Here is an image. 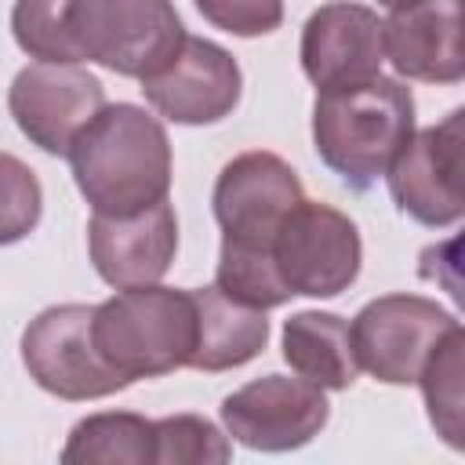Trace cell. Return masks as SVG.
<instances>
[{
    "mask_svg": "<svg viewBox=\"0 0 465 465\" xmlns=\"http://www.w3.org/2000/svg\"><path fill=\"white\" fill-rule=\"evenodd\" d=\"M94 305L65 302L36 312L22 331V367L29 378L69 403H87L127 389V381L98 356L91 338Z\"/></svg>",
    "mask_w": 465,
    "mask_h": 465,
    "instance_id": "7",
    "label": "cell"
},
{
    "mask_svg": "<svg viewBox=\"0 0 465 465\" xmlns=\"http://www.w3.org/2000/svg\"><path fill=\"white\" fill-rule=\"evenodd\" d=\"M87 254L94 272L116 291L160 283L178 254V214L171 200H160L131 214L91 211Z\"/></svg>",
    "mask_w": 465,
    "mask_h": 465,
    "instance_id": "13",
    "label": "cell"
},
{
    "mask_svg": "<svg viewBox=\"0 0 465 465\" xmlns=\"http://www.w3.org/2000/svg\"><path fill=\"white\" fill-rule=\"evenodd\" d=\"M461 378H465V331L461 323L429 352L418 385H421V400L429 411V421L436 429V436L461 450Z\"/></svg>",
    "mask_w": 465,
    "mask_h": 465,
    "instance_id": "19",
    "label": "cell"
},
{
    "mask_svg": "<svg viewBox=\"0 0 465 465\" xmlns=\"http://www.w3.org/2000/svg\"><path fill=\"white\" fill-rule=\"evenodd\" d=\"M385 62L421 84H461V0H414L381 18Z\"/></svg>",
    "mask_w": 465,
    "mask_h": 465,
    "instance_id": "15",
    "label": "cell"
},
{
    "mask_svg": "<svg viewBox=\"0 0 465 465\" xmlns=\"http://www.w3.org/2000/svg\"><path fill=\"white\" fill-rule=\"evenodd\" d=\"M218 418L225 436L240 447L262 454H287L323 432L331 403L327 392L305 378L265 374L229 392L218 407Z\"/></svg>",
    "mask_w": 465,
    "mask_h": 465,
    "instance_id": "9",
    "label": "cell"
},
{
    "mask_svg": "<svg viewBox=\"0 0 465 465\" xmlns=\"http://www.w3.org/2000/svg\"><path fill=\"white\" fill-rule=\"evenodd\" d=\"M44 214V189L36 171L15 153L0 149V247L25 240Z\"/></svg>",
    "mask_w": 465,
    "mask_h": 465,
    "instance_id": "22",
    "label": "cell"
},
{
    "mask_svg": "<svg viewBox=\"0 0 465 465\" xmlns=\"http://www.w3.org/2000/svg\"><path fill=\"white\" fill-rule=\"evenodd\" d=\"M203 22L232 36H269L283 25V0H193Z\"/></svg>",
    "mask_w": 465,
    "mask_h": 465,
    "instance_id": "24",
    "label": "cell"
},
{
    "mask_svg": "<svg viewBox=\"0 0 465 465\" xmlns=\"http://www.w3.org/2000/svg\"><path fill=\"white\" fill-rule=\"evenodd\" d=\"M185 25L171 0H65L73 62L145 80L182 44Z\"/></svg>",
    "mask_w": 465,
    "mask_h": 465,
    "instance_id": "4",
    "label": "cell"
},
{
    "mask_svg": "<svg viewBox=\"0 0 465 465\" xmlns=\"http://www.w3.org/2000/svg\"><path fill=\"white\" fill-rule=\"evenodd\" d=\"M105 105L94 73L73 62H29L7 87V113L18 131L47 156H65L76 131Z\"/></svg>",
    "mask_w": 465,
    "mask_h": 465,
    "instance_id": "12",
    "label": "cell"
},
{
    "mask_svg": "<svg viewBox=\"0 0 465 465\" xmlns=\"http://www.w3.org/2000/svg\"><path fill=\"white\" fill-rule=\"evenodd\" d=\"M214 287L225 298L240 302V305H251V309H262V312L291 302L287 287L276 276L272 254L269 251H251V247H232V243H222V251H218Z\"/></svg>",
    "mask_w": 465,
    "mask_h": 465,
    "instance_id": "20",
    "label": "cell"
},
{
    "mask_svg": "<svg viewBox=\"0 0 465 465\" xmlns=\"http://www.w3.org/2000/svg\"><path fill=\"white\" fill-rule=\"evenodd\" d=\"M98 356L127 381L163 378L193 360L196 298L193 287H124L91 312Z\"/></svg>",
    "mask_w": 465,
    "mask_h": 465,
    "instance_id": "3",
    "label": "cell"
},
{
    "mask_svg": "<svg viewBox=\"0 0 465 465\" xmlns=\"http://www.w3.org/2000/svg\"><path fill=\"white\" fill-rule=\"evenodd\" d=\"M283 360L298 378L320 385L323 392H341L360 374L349 341V320L320 309H302L283 320Z\"/></svg>",
    "mask_w": 465,
    "mask_h": 465,
    "instance_id": "17",
    "label": "cell"
},
{
    "mask_svg": "<svg viewBox=\"0 0 465 465\" xmlns=\"http://www.w3.org/2000/svg\"><path fill=\"white\" fill-rule=\"evenodd\" d=\"M461 320L454 312L425 294H381L349 323L356 367L381 385H411L418 381L429 352Z\"/></svg>",
    "mask_w": 465,
    "mask_h": 465,
    "instance_id": "6",
    "label": "cell"
},
{
    "mask_svg": "<svg viewBox=\"0 0 465 465\" xmlns=\"http://www.w3.org/2000/svg\"><path fill=\"white\" fill-rule=\"evenodd\" d=\"M269 254L291 298H334L356 283L363 240L349 214L302 196L276 229Z\"/></svg>",
    "mask_w": 465,
    "mask_h": 465,
    "instance_id": "5",
    "label": "cell"
},
{
    "mask_svg": "<svg viewBox=\"0 0 465 465\" xmlns=\"http://www.w3.org/2000/svg\"><path fill=\"white\" fill-rule=\"evenodd\" d=\"M196 298V345H193V371L222 374L232 367L251 363L269 341V320L262 309L240 305L225 298L214 283L193 287Z\"/></svg>",
    "mask_w": 465,
    "mask_h": 465,
    "instance_id": "16",
    "label": "cell"
},
{
    "mask_svg": "<svg viewBox=\"0 0 465 465\" xmlns=\"http://www.w3.org/2000/svg\"><path fill=\"white\" fill-rule=\"evenodd\" d=\"M302 196H305L302 178L283 156L269 149H251L232 156L218 171V182L211 193L222 243L269 251L276 229L283 225V218Z\"/></svg>",
    "mask_w": 465,
    "mask_h": 465,
    "instance_id": "10",
    "label": "cell"
},
{
    "mask_svg": "<svg viewBox=\"0 0 465 465\" xmlns=\"http://www.w3.org/2000/svg\"><path fill=\"white\" fill-rule=\"evenodd\" d=\"M11 33L15 44L36 62H73L65 40V0H15Z\"/></svg>",
    "mask_w": 465,
    "mask_h": 465,
    "instance_id": "23",
    "label": "cell"
},
{
    "mask_svg": "<svg viewBox=\"0 0 465 465\" xmlns=\"http://www.w3.org/2000/svg\"><path fill=\"white\" fill-rule=\"evenodd\" d=\"M414 134V94L396 76H371L316 91L312 149L352 189L385 178L392 156Z\"/></svg>",
    "mask_w": 465,
    "mask_h": 465,
    "instance_id": "2",
    "label": "cell"
},
{
    "mask_svg": "<svg viewBox=\"0 0 465 465\" xmlns=\"http://www.w3.org/2000/svg\"><path fill=\"white\" fill-rule=\"evenodd\" d=\"M142 84L145 102L171 124L203 127L232 116L243 94L240 62L214 40L182 36L178 51Z\"/></svg>",
    "mask_w": 465,
    "mask_h": 465,
    "instance_id": "11",
    "label": "cell"
},
{
    "mask_svg": "<svg viewBox=\"0 0 465 465\" xmlns=\"http://www.w3.org/2000/svg\"><path fill=\"white\" fill-rule=\"evenodd\" d=\"M229 458V436L200 414H167L153 421V465H222Z\"/></svg>",
    "mask_w": 465,
    "mask_h": 465,
    "instance_id": "21",
    "label": "cell"
},
{
    "mask_svg": "<svg viewBox=\"0 0 465 465\" xmlns=\"http://www.w3.org/2000/svg\"><path fill=\"white\" fill-rule=\"evenodd\" d=\"M465 109H450L440 124L421 127L392 156L385 182L400 214L429 229L458 225L465 214L461 167H465Z\"/></svg>",
    "mask_w": 465,
    "mask_h": 465,
    "instance_id": "8",
    "label": "cell"
},
{
    "mask_svg": "<svg viewBox=\"0 0 465 465\" xmlns=\"http://www.w3.org/2000/svg\"><path fill=\"white\" fill-rule=\"evenodd\" d=\"M378 4H381V7H389V11H392V7H403V4H414V0H378Z\"/></svg>",
    "mask_w": 465,
    "mask_h": 465,
    "instance_id": "25",
    "label": "cell"
},
{
    "mask_svg": "<svg viewBox=\"0 0 465 465\" xmlns=\"http://www.w3.org/2000/svg\"><path fill=\"white\" fill-rule=\"evenodd\" d=\"M298 58L316 91L378 76L385 62L378 11L352 0L320 4L302 25Z\"/></svg>",
    "mask_w": 465,
    "mask_h": 465,
    "instance_id": "14",
    "label": "cell"
},
{
    "mask_svg": "<svg viewBox=\"0 0 465 465\" xmlns=\"http://www.w3.org/2000/svg\"><path fill=\"white\" fill-rule=\"evenodd\" d=\"M73 182L94 214H131L171 196V138L134 102H105L65 149Z\"/></svg>",
    "mask_w": 465,
    "mask_h": 465,
    "instance_id": "1",
    "label": "cell"
},
{
    "mask_svg": "<svg viewBox=\"0 0 465 465\" xmlns=\"http://www.w3.org/2000/svg\"><path fill=\"white\" fill-rule=\"evenodd\" d=\"M65 465H153V421L134 411H98L69 429Z\"/></svg>",
    "mask_w": 465,
    "mask_h": 465,
    "instance_id": "18",
    "label": "cell"
}]
</instances>
